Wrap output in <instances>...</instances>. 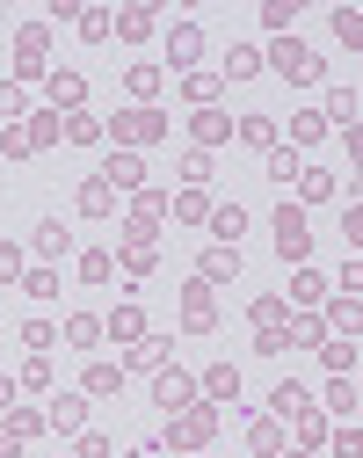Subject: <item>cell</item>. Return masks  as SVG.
I'll return each mask as SVG.
<instances>
[{
  "instance_id": "obj_1",
  "label": "cell",
  "mask_w": 363,
  "mask_h": 458,
  "mask_svg": "<svg viewBox=\"0 0 363 458\" xmlns=\"http://www.w3.org/2000/svg\"><path fill=\"white\" fill-rule=\"evenodd\" d=\"M262 66H276L291 88H320L327 81V66H320V51H306V44H298V37H283V44H269V59Z\"/></svg>"
},
{
  "instance_id": "obj_2",
  "label": "cell",
  "mask_w": 363,
  "mask_h": 458,
  "mask_svg": "<svg viewBox=\"0 0 363 458\" xmlns=\"http://www.w3.org/2000/svg\"><path fill=\"white\" fill-rule=\"evenodd\" d=\"M269 225H276V255L306 269V255H313V225H306V204H291V197H283Z\"/></svg>"
},
{
  "instance_id": "obj_3",
  "label": "cell",
  "mask_w": 363,
  "mask_h": 458,
  "mask_svg": "<svg viewBox=\"0 0 363 458\" xmlns=\"http://www.w3.org/2000/svg\"><path fill=\"white\" fill-rule=\"evenodd\" d=\"M44 51H51V30L44 22H22V37H15V88L44 73Z\"/></svg>"
},
{
  "instance_id": "obj_4",
  "label": "cell",
  "mask_w": 363,
  "mask_h": 458,
  "mask_svg": "<svg viewBox=\"0 0 363 458\" xmlns=\"http://www.w3.org/2000/svg\"><path fill=\"white\" fill-rule=\"evenodd\" d=\"M153 408H160V415L197 408V378H190V371H153Z\"/></svg>"
},
{
  "instance_id": "obj_5",
  "label": "cell",
  "mask_w": 363,
  "mask_h": 458,
  "mask_svg": "<svg viewBox=\"0 0 363 458\" xmlns=\"http://www.w3.org/2000/svg\"><path fill=\"white\" fill-rule=\"evenodd\" d=\"M102 182H109V190H139V182H146V160H139V153H109V160H102Z\"/></svg>"
},
{
  "instance_id": "obj_6",
  "label": "cell",
  "mask_w": 363,
  "mask_h": 458,
  "mask_svg": "<svg viewBox=\"0 0 363 458\" xmlns=\"http://www.w3.org/2000/svg\"><path fill=\"white\" fill-rule=\"evenodd\" d=\"M44 422H51V429H80V422H88V393H58L51 408H44Z\"/></svg>"
},
{
  "instance_id": "obj_7",
  "label": "cell",
  "mask_w": 363,
  "mask_h": 458,
  "mask_svg": "<svg viewBox=\"0 0 363 458\" xmlns=\"http://www.w3.org/2000/svg\"><path fill=\"white\" fill-rule=\"evenodd\" d=\"M211 233H218V248H240V233H248V211H240V197L211 211Z\"/></svg>"
},
{
  "instance_id": "obj_8",
  "label": "cell",
  "mask_w": 363,
  "mask_h": 458,
  "mask_svg": "<svg viewBox=\"0 0 363 458\" xmlns=\"http://www.w3.org/2000/svg\"><path fill=\"white\" fill-rule=\"evenodd\" d=\"M102 335H109V342H146V313H139V306H116V313L102 320Z\"/></svg>"
},
{
  "instance_id": "obj_9",
  "label": "cell",
  "mask_w": 363,
  "mask_h": 458,
  "mask_svg": "<svg viewBox=\"0 0 363 458\" xmlns=\"http://www.w3.org/2000/svg\"><path fill=\"white\" fill-rule=\"evenodd\" d=\"M167 422H174L167 437H182V444H190V451H197V444L211 437V408H182V415H167Z\"/></svg>"
},
{
  "instance_id": "obj_10",
  "label": "cell",
  "mask_w": 363,
  "mask_h": 458,
  "mask_svg": "<svg viewBox=\"0 0 363 458\" xmlns=\"http://www.w3.org/2000/svg\"><path fill=\"white\" fill-rule=\"evenodd\" d=\"M131 371H167V335H146V342H131V357H124Z\"/></svg>"
},
{
  "instance_id": "obj_11",
  "label": "cell",
  "mask_w": 363,
  "mask_h": 458,
  "mask_svg": "<svg viewBox=\"0 0 363 458\" xmlns=\"http://www.w3.org/2000/svg\"><path fill=\"white\" fill-rule=\"evenodd\" d=\"M197 51H204V30H197V22H182V30L167 37V59H174V66H197Z\"/></svg>"
},
{
  "instance_id": "obj_12",
  "label": "cell",
  "mask_w": 363,
  "mask_h": 458,
  "mask_svg": "<svg viewBox=\"0 0 363 458\" xmlns=\"http://www.w3.org/2000/svg\"><path fill=\"white\" fill-rule=\"evenodd\" d=\"M255 73H262V51L255 44H232L225 51V81H255Z\"/></svg>"
},
{
  "instance_id": "obj_13",
  "label": "cell",
  "mask_w": 363,
  "mask_h": 458,
  "mask_svg": "<svg viewBox=\"0 0 363 458\" xmlns=\"http://www.w3.org/2000/svg\"><path fill=\"white\" fill-rule=\"evenodd\" d=\"M262 175H269V182H283V190H291V182H298V175H306V160H298V153H291V146H276V153H269V167H262Z\"/></svg>"
},
{
  "instance_id": "obj_14",
  "label": "cell",
  "mask_w": 363,
  "mask_h": 458,
  "mask_svg": "<svg viewBox=\"0 0 363 458\" xmlns=\"http://www.w3.org/2000/svg\"><path fill=\"white\" fill-rule=\"evenodd\" d=\"M197 276H204V284H225V276H240V248H211Z\"/></svg>"
},
{
  "instance_id": "obj_15",
  "label": "cell",
  "mask_w": 363,
  "mask_h": 458,
  "mask_svg": "<svg viewBox=\"0 0 363 458\" xmlns=\"http://www.w3.org/2000/svg\"><path fill=\"white\" fill-rule=\"evenodd\" d=\"M204 393L211 400H240V364H211L204 371Z\"/></svg>"
},
{
  "instance_id": "obj_16",
  "label": "cell",
  "mask_w": 363,
  "mask_h": 458,
  "mask_svg": "<svg viewBox=\"0 0 363 458\" xmlns=\"http://www.w3.org/2000/svg\"><path fill=\"white\" fill-rule=\"evenodd\" d=\"M283 342H291V350H313V342H327V320H320V313L291 320V327H283Z\"/></svg>"
},
{
  "instance_id": "obj_17",
  "label": "cell",
  "mask_w": 363,
  "mask_h": 458,
  "mask_svg": "<svg viewBox=\"0 0 363 458\" xmlns=\"http://www.w3.org/2000/svg\"><path fill=\"white\" fill-rule=\"evenodd\" d=\"M80 95H88L80 73H51V109H80Z\"/></svg>"
},
{
  "instance_id": "obj_18",
  "label": "cell",
  "mask_w": 363,
  "mask_h": 458,
  "mask_svg": "<svg viewBox=\"0 0 363 458\" xmlns=\"http://www.w3.org/2000/svg\"><path fill=\"white\" fill-rule=\"evenodd\" d=\"M269 408H276V415H298V408H313V393L298 386V378H283V386L269 393Z\"/></svg>"
},
{
  "instance_id": "obj_19",
  "label": "cell",
  "mask_w": 363,
  "mask_h": 458,
  "mask_svg": "<svg viewBox=\"0 0 363 458\" xmlns=\"http://www.w3.org/2000/svg\"><path fill=\"white\" fill-rule=\"evenodd\" d=\"M66 248H73V233H66L58 218H44V225H37V255L51 262V255H66Z\"/></svg>"
},
{
  "instance_id": "obj_20",
  "label": "cell",
  "mask_w": 363,
  "mask_h": 458,
  "mask_svg": "<svg viewBox=\"0 0 363 458\" xmlns=\"http://www.w3.org/2000/svg\"><path fill=\"white\" fill-rule=\"evenodd\" d=\"M327 327H349V335H363V299H349V292H342V299L327 306Z\"/></svg>"
},
{
  "instance_id": "obj_21",
  "label": "cell",
  "mask_w": 363,
  "mask_h": 458,
  "mask_svg": "<svg viewBox=\"0 0 363 458\" xmlns=\"http://www.w3.org/2000/svg\"><path fill=\"white\" fill-rule=\"evenodd\" d=\"M327 124H356V88H327Z\"/></svg>"
},
{
  "instance_id": "obj_22",
  "label": "cell",
  "mask_w": 363,
  "mask_h": 458,
  "mask_svg": "<svg viewBox=\"0 0 363 458\" xmlns=\"http://www.w3.org/2000/svg\"><path fill=\"white\" fill-rule=\"evenodd\" d=\"M66 342H73V350H95V342H102V320H95V313H73V320H66Z\"/></svg>"
},
{
  "instance_id": "obj_23",
  "label": "cell",
  "mask_w": 363,
  "mask_h": 458,
  "mask_svg": "<svg viewBox=\"0 0 363 458\" xmlns=\"http://www.w3.org/2000/svg\"><path fill=\"white\" fill-rule=\"evenodd\" d=\"M116 386H124V364H95L80 393H88V400H102V393H116Z\"/></svg>"
},
{
  "instance_id": "obj_24",
  "label": "cell",
  "mask_w": 363,
  "mask_h": 458,
  "mask_svg": "<svg viewBox=\"0 0 363 458\" xmlns=\"http://www.w3.org/2000/svg\"><path fill=\"white\" fill-rule=\"evenodd\" d=\"M291 299L320 306V299H327V276H320V269H298V276H291Z\"/></svg>"
},
{
  "instance_id": "obj_25",
  "label": "cell",
  "mask_w": 363,
  "mask_h": 458,
  "mask_svg": "<svg viewBox=\"0 0 363 458\" xmlns=\"http://www.w3.org/2000/svg\"><path fill=\"white\" fill-rule=\"evenodd\" d=\"M109 276H116V255L88 248V255H80V284H109Z\"/></svg>"
},
{
  "instance_id": "obj_26",
  "label": "cell",
  "mask_w": 363,
  "mask_h": 458,
  "mask_svg": "<svg viewBox=\"0 0 363 458\" xmlns=\"http://www.w3.org/2000/svg\"><path fill=\"white\" fill-rule=\"evenodd\" d=\"M320 357H327L334 378H349V371H356V342H320Z\"/></svg>"
},
{
  "instance_id": "obj_27",
  "label": "cell",
  "mask_w": 363,
  "mask_h": 458,
  "mask_svg": "<svg viewBox=\"0 0 363 458\" xmlns=\"http://www.w3.org/2000/svg\"><path fill=\"white\" fill-rule=\"evenodd\" d=\"M22 342H30V357H51V342H58V327H51V320H22Z\"/></svg>"
},
{
  "instance_id": "obj_28",
  "label": "cell",
  "mask_w": 363,
  "mask_h": 458,
  "mask_svg": "<svg viewBox=\"0 0 363 458\" xmlns=\"http://www.w3.org/2000/svg\"><path fill=\"white\" fill-rule=\"evenodd\" d=\"M334 37H342L349 51H363V15H356V8H334Z\"/></svg>"
},
{
  "instance_id": "obj_29",
  "label": "cell",
  "mask_w": 363,
  "mask_h": 458,
  "mask_svg": "<svg viewBox=\"0 0 363 458\" xmlns=\"http://www.w3.org/2000/svg\"><path fill=\"white\" fill-rule=\"evenodd\" d=\"M109 30H116V37H146V30H153V8H124Z\"/></svg>"
},
{
  "instance_id": "obj_30",
  "label": "cell",
  "mask_w": 363,
  "mask_h": 458,
  "mask_svg": "<svg viewBox=\"0 0 363 458\" xmlns=\"http://www.w3.org/2000/svg\"><path fill=\"white\" fill-rule=\"evenodd\" d=\"M240 139L262 146V153H276V124H269V117H248V124H240Z\"/></svg>"
},
{
  "instance_id": "obj_31",
  "label": "cell",
  "mask_w": 363,
  "mask_h": 458,
  "mask_svg": "<svg viewBox=\"0 0 363 458\" xmlns=\"http://www.w3.org/2000/svg\"><path fill=\"white\" fill-rule=\"evenodd\" d=\"M248 444H255L262 458H276V451H283V429H276V422H255V429H248Z\"/></svg>"
},
{
  "instance_id": "obj_32",
  "label": "cell",
  "mask_w": 363,
  "mask_h": 458,
  "mask_svg": "<svg viewBox=\"0 0 363 458\" xmlns=\"http://www.w3.org/2000/svg\"><path fill=\"white\" fill-rule=\"evenodd\" d=\"M298 190H306V204H320V197L334 190V175H327V167H306V175H298Z\"/></svg>"
},
{
  "instance_id": "obj_33",
  "label": "cell",
  "mask_w": 363,
  "mask_h": 458,
  "mask_svg": "<svg viewBox=\"0 0 363 458\" xmlns=\"http://www.w3.org/2000/svg\"><path fill=\"white\" fill-rule=\"evenodd\" d=\"M182 182H211V153H204V146L182 153Z\"/></svg>"
},
{
  "instance_id": "obj_34",
  "label": "cell",
  "mask_w": 363,
  "mask_h": 458,
  "mask_svg": "<svg viewBox=\"0 0 363 458\" xmlns=\"http://www.w3.org/2000/svg\"><path fill=\"white\" fill-rule=\"evenodd\" d=\"M73 22H80V37H88V44H102V37H109V15H102V8H80Z\"/></svg>"
},
{
  "instance_id": "obj_35",
  "label": "cell",
  "mask_w": 363,
  "mask_h": 458,
  "mask_svg": "<svg viewBox=\"0 0 363 458\" xmlns=\"http://www.w3.org/2000/svg\"><path fill=\"white\" fill-rule=\"evenodd\" d=\"M131 95L153 102V95H160V66H131Z\"/></svg>"
},
{
  "instance_id": "obj_36",
  "label": "cell",
  "mask_w": 363,
  "mask_h": 458,
  "mask_svg": "<svg viewBox=\"0 0 363 458\" xmlns=\"http://www.w3.org/2000/svg\"><path fill=\"white\" fill-rule=\"evenodd\" d=\"M327 451H334V458H363V429H334Z\"/></svg>"
},
{
  "instance_id": "obj_37",
  "label": "cell",
  "mask_w": 363,
  "mask_h": 458,
  "mask_svg": "<svg viewBox=\"0 0 363 458\" xmlns=\"http://www.w3.org/2000/svg\"><path fill=\"white\" fill-rule=\"evenodd\" d=\"M320 131H327V117H313V109H306V117H291V139H298V146H313Z\"/></svg>"
},
{
  "instance_id": "obj_38",
  "label": "cell",
  "mask_w": 363,
  "mask_h": 458,
  "mask_svg": "<svg viewBox=\"0 0 363 458\" xmlns=\"http://www.w3.org/2000/svg\"><path fill=\"white\" fill-rule=\"evenodd\" d=\"M116 131H124V139H153V131H160V117H153V109H139V117H124Z\"/></svg>"
},
{
  "instance_id": "obj_39",
  "label": "cell",
  "mask_w": 363,
  "mask_h": 458,
  "mask_svg": "<svg viewBox=\"0 0 363 458\" xmlns=\"http://www.w3.org/2000/svg\"><path fill=\"white\" fill-rule=\"evenodd\" d=\"M225 131H232V124H225V117H218V109H204V117H197V139H204V146H218V139H225Z\"/></svg>"
},
{
  "instance_id": "obj_40",
  "label": "cell",
  "mask_w": 363,
  "mask_h": 458,
  "mask_svg": "<svg viewBox=\"0 0 363 458\" xmlns=\"http://www.w3.org/2000/svg\"><path fill=\"white\" fill-rule=\"evenodd\" d=\"M80 211L102 218V211H109V182H88V190H80Z\"/></svg>"
},
{
  "instance_id": "obj_41",
  "label": "cell",
  "mask_w": 363,
  "mask_h": 458,
  "mask_svg": "<svg viewBox=\"0 0 363 458\" xmlns=\"http://www.w3.org/2000/svg\"><path fill=\"white\" fill-rule=\"evenodd\" d=\"M15 276H22V248L0 241V284H15Z\"/></svg>"
},
{
  "instance_id": "obj_42",
  "label": "cell",
  "mask_w": 363,
  "mask_h": 458,
  "mask_svg": "<svg viewBox=\"0 0 363 458\" xmlns=\"http://www.w3.org/2000/svg\"><path fill=\"white\" fill-rule=\"evenodd\" d=\"M22 292H30V299H51V292H58V276H51V269H30V276H22Z\"/></svg>"
},
{
  "instance_id": "obj_43",
  "label": "cell",
  "mask_w": 363,
  "mask_h": 458,
  "mask_svg": "<svg viewBox=\"0 0 363 458\" xmlns=\"http://www.w3.org/2000/svg\"><path fill=\"white\" fill-rule=\"evenodd\" d=\"M291 15H298V0H269V8H262L269 30H291Z\"/></svg>"
},
{
  "instance_id": "obj_44",
  "label": "cell",
  "mask_w": 363,
  "mask_h": 458,
  "mask_svg": "<svg viewBox=\"0 0 363 458\" xmlns=\"http://www.w3.org/2000/svg\"><path fill=\"white\" fill-rule=\"evenodd\" d=\"M8 117H22V88H15V81H0V124H8Z\"/></svg>"
},
{
  "instance_id": "obj_45",
  "label": "cell",
  "mask_w": 363,
  "mask_h": 458,
  "mask_svg": "<svg viewBox=\"0 0 363 458\" xmlns=\"http://www.w3.org/2000/svg\"><path fill=\"white\" fill-rule=\"evenodd\" d=\"M66 139H80V146H95V139H102V124H95V117H66Z\"/></svg>"
},
{
  "instance_id": "obj_46",
  "label": "cell",
  "mask_w": 363,
  "mask_h": 458,
  "mask_svg": "<svg viewBox=\"0 0 363 458\" xmlns=\"http://www.w3.org/2000/svg\"><path fill=\"white\" fill-rule=\"evenodd\" d=\"M327 408H342V415L356 408V386H349V378H334V386H327Z\"/></svg>"
},
{
  "instance_id": "obj_47",
  "label": "cell",
  "mask_w": 363,
  "mask_h": 458,
  "mask_svg": "<svg viewBox=\"0 0 363 458\" xmlns=\"http://www.w3.org/2000/svg\"><path fill=\"white\" fill-rule=\"evenodd\" d=\"M291 422H298V437H306V444H320V437H327V429H320V415H313V408H298V415H291Z\"/></svg>"
},
{
  "instance_id": "obj_48",
  "label": "cell",
  "mask_w": 363,
  "mask_h": 458,
  "mask_svg": "<svg viewBox=\"0 0 363 458\" xmlns=\"http://www.w3.org/2000/svg\"><path fill=\"white\" fill-rule=\"evenodd\" d=\"M22 386H37V393H44V386H51V364H44V357H30V364H22Z\"/></svg>"
},
{
  "instance_id": "obj_49",
  "label": "cell",
  "mask_w": 363,
  "mask_h": 458,
  "mask_svg": "<svg viewBox=\"0 0 363 458\" xmlns=\"http://www.w3.org/2000/svg\"><path fill=\"white\" fill-rule=\"evenodd\" d=\"M73 458H109V437H95V429H88V437H80V451H73Z\"/></svg>"
},
{
  "instance_id": "obj_50",
  "label": "cell",
  "mask_w": 363,
  "mask_h": 458,
  "mask_svg": "<svg viewBox=\"0 0 363 458\" xmlns=\"http://www.w3.org/2000/svg\"><path fill=\"white\" fill-rule=\"evenodd\" d=\"M342 233H349V241L363 248V204H349V218H342Z\"/></svg>"
},
{
  "instance_id": "obj_51",
  "label": "cell",
  "mask_w": 363,
  "mask_h": 458,
  "mask_svg": "<svg viewBox=\"0 0 363 458\" xmlns=\"http://www.w3.org/2000/svg\"><path fill=\"white\" fill-rule=\"evenodd\" d=\"M342 284H349V299L363 292V262H342Z\"/></svg>"
},
{
  "instance_id": "obj_52",
  "label": "cell",
  "mask_w": 363,
  "mask_h": 458,
  "mask_svg": "<svg viewBox=\"0 0 363 458\" xmlns=\"http://www.w3.org/2000/svg\"><path fill=\"white\" fill-rule=\"evenodd\" d=\"M349 146H356V153H363V117H356V124H349Z\"/></svg>"
},
{
  "instance_id": "obj_53",
  "label": "cell",
  "mask_w": 363,
  "mask_h": 458,
  "mask_svg": "<svg viewBox=\"0 0 363 458\" xmlns=\"http://www.w3.org/2000/svg\"><path fill=\"white\" fill-rule=\"evenodd\" d=\"M291 458H313V451H291Z\"/></svg>"
}]
</instances>
